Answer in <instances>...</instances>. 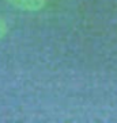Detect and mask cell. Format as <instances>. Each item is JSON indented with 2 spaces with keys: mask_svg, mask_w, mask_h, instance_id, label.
Segmentation results:
<instances>
[{
  "mask_svg": "<svg viewBox=\"0 0 117 123\" xmlns=\"http://www.w3.org/2000/svg\"><path fill=\"white\" fill-rule=\"evenodd\" d=\"M12 7L18 8L21 11L36 12L41 11L46 4V0H7Z\"/></svg>",
  "mask_w": 117,
  "mask_h": 123,
  "instance_id": "1",
  "label": "cell"
},
{
  "mask_svg": "<svg viewBox=\"0 0 117 123\" xmlns=\"http://www.w3.org/2000/svg\"><path fill=\"white\" fill-rule=\"evenodd\" d=\"M8 31V26H7V22L4 20L1 16H0V41L3 39L4 37H6V34H7Z\"/></svg>",
  "mask_w": 117,
  "mask_h": 123,
  "instance_id": "2",
  "label": "cell"
}]
</instances>
